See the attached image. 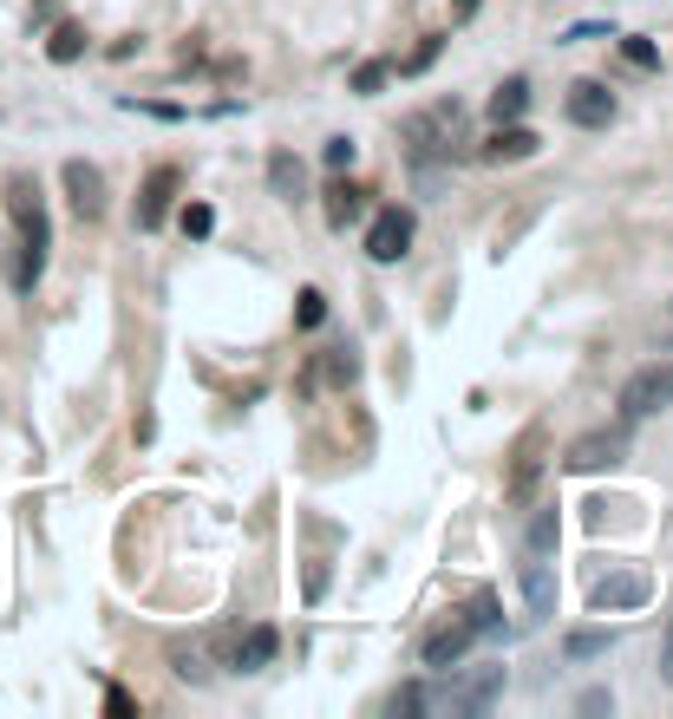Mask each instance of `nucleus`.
<instances>
[{
  "label": "nucleus",
  "instance_id": "nucleus-22",
  "mask_svg": "<svg viewBox=\"0 0 673 719\" xmlns=\"http://www.w3.org/2000/svg\"><path fill=\"white\" fill-rule=\"evenodd\" d=\"M314 366H320L334 386H354V379H360V359H354V347H327V354L314 359Z\"/></svg>",
  "mask_w": 673,
  "mask_h": 719
},
{
  "label": "nucleus",
  "instance_id": "nucleus-29",
  "mask_svg": "<svg viewBox=\"0 0 673 719\" xmlns=\"http://www.w3.org/2000/svg\"><path fill=\"white\" fill-rule=\"evenodd\" d=\"M105 713H112V719H132V713H138V700H132V694L112 680V687H105Z\"/></svg>",
  "mask_w": 673,
  "mask_h": 719
},
{
  "label": "nucleus",
  "instance_id": "nucleus-34",
  "mask_svg": "<svg viewBox=\"0 0 673 719\" xmlns=\"http://www.w3.org/2000/svg\"><path fill=\"white\" fill-rule=\"evenodd\" d=\"M477 7H484V0H451V20H471Z\"/></svg>",
  "mask_w": 673,
  "mask_h": 719
},
{
  "label": "nucleus",
  "instance_id": "nucleus-28",
  "mask_svg": "<svg viewBox=\"0 0 673 719\" xmlns=\"http://www.w3.org/2000/svg\"><path fill=\"white\" fill-rule=\"evenodd\" d=\"M621 60L641 66V72H654V66H661V46H654V40H621Z\"/></svg>",
  "mask_w": 673,
  "mask_h": 719
},
{
  "label": "nucleus",
  "instance_id": "nucleus-10",
  "mask_svg": "<svg viewBox=\"0 0 673 719\" xmlns=\"http://www.w3.org/2000/svg\"><path fill=\"white\" fill-rule=\"evenodd\" d=\"M536 150H543V138L529 132L524 118H517V125H497L491 138L477 144V157H484V164H524V157H536Z\"/></svg>",
  "mask_w": 673,
  "mask_h": 719
},
{
  "label": "nucleus",
  "instance_id": "nucleus-21",
  "mask_svg": "<svg viewBox=\"0 0 673 719\" xmlns=\"http://www.w3.org/2000/svg\"><path fill=\"white\" fill-rule=\"evenodd\" d=\"M608 647H614V628H576V635L562 642V654H569V660H596Z\"/></svg>",
  "mask_w": 673,
  "mask_h": 719
},
{
  "label": "nucleus",
  "instance_id": "nucleus-11",
  "mask_svg": "<svg viewBox=\"0 0 673 719\" xmlns=\"http://www.w3.org/2000/svg\"><path fill=\"white\" fill-rule=\"evenodd\" d=\"M471 642H477L471 622H445L439 635H425V667H432V674H451V667L471 654Z\"/></svg>",
  "mask_w": 673,
  "mask_h": 719
},
{
  "label": "nucleus",
  "instance_id": "nucleus-19",
  "mask_svg": "<svg viewBox=\"0 0 673 719\" xmlns=\"http://www.w3.org/2000/svg\"><path fill=\"white\" fill-rule=\"evenodd\" d=\"M46 60H53V66H73V60H85V27H78V20H60V27H53V40H46Z\"/></svg>",
  "mask_w": 673,
  "mask_h": 719
},
{
  "label": "nucleus",
  "instance_id": "nucleus-33",
  "mask_svg": "<svg viewBox=\"0 0 673 719\" xmlns=\"http://www.w3.org/2000/svg\"><path fill=\"white\" fill-rule=\"evenodd\" d=\"M327 595V563H307V602H320Z\"/></svg>",
  "mask_w": 673,
  "mask_h": 719
},
{
  "label": "nucleus",
  "instance_id": "nucleus-25",
  "mask_svg": "<svg viewBox=\"0 0 673 719\" xmlns=\"http://www.w3.org/2000/svg\"><path fill=\"white\" fill-rule=\"evenodd\" d=\"M386 79H392V66L386 60H367V66H354V92L374 98V92H386Z\"/></svg>",
  "mask_w": 673,
  "mask_h": 719
},
{
  "label": "nucleus",
  "instance_id": "nucleus-16",
  "mask_svg": "<svg viewBox=\"0 0 673 719\" xmlns=\"http://www.w3.org/2000/svg\"><path fill=\"white\" fill-rule=\"evenodd\" d=\"M360 216H367V190L347 184V177H334V184H327V229H347V222H360Z\"/></svg>",
  "mask_w": 673,
  "mask_h": 719
},
{
  "label": "nucleus",
  "instance_id": "nucleus-8",
  "mask_svg": "<svg viewBox=\"0 0 673 719\" xmlns=\"http://www.w3.org/2000/svg\"><path fill=\"white\" fill-rule=\"evenodd\" d=\"M562 112H569V125L601 132V125L614 118V92H608L601 79H576V85H569V98H562Z\"/></svg>",
  "mask_w": 673,
  "mask_h": 719
},
{
  "label": "nucleus",
  "instance_id": "nucleus-35",
  "mask_svg": "<svg viewBox=\"0 0 673 719\" xmlns=\"http://www.w3.org/2000/svg\"><path fill=\"white\" fill-rule=\"evenodd\" d=\"M661 680H673V622H667V654H661Z\"/></svg>",
  "mask_w": 673,
  "mask_h": 719
},
{
  "label": "nucleus",
  "instance_id": "nucleus-32",
  "mask_svg": "<svg viewBox=\"0 0 673 719\" xmlns=\"http://www.w3.org/2000/svg\"><path fill=\"white\" fill-rule=\"evenodd\" d=\"M439 46H445V40H439V33H432V40H425V46H419V53H412V60H406V72H425V66H432V60H439Z\"/></svg>",
  "mask_w": 673,
  "mask_h": 719
},
{
  "label": "nucleus",
  "instance_id": "nucleus-2",
  "mask_svg": "<svg viewBox=\"0 0 673 719\" xmlns=\"http://www.w3.org/2000/svg\"><path fill=\"white\" fill-rule=\"evenodd\" d=\"M667 406H673V359H648L641 373H628V386H621V399H614L621 426H641V419H654V413H667Z\"/></svg>",
  "mask_w": 673,
  "mask_h": 719
},
{
  "label": "nucleus",
  "instance_id": "nucleus-18",
  "mask_svg": "<svg viewBox=\"0 0 673 719\" xmlns=\"http://www.w3.org/2000/svg\"><path fill=\"white\" fill-rule=\"evenodd\" d=\"M524 112H529V79H504L491 92V125H517Z\"/></svg>",
  "mask_w": 673,
  "mask_h": 719
},
{
  "label": "nucleus",
  "instance_id": "nucleus-26",
  "mask_svg": "<svg viewBox=\"0 0 673 719\" xmlns=\"http://www.w3.org/2000/svg\"><path fill=\"white\" fill-rule=\"evenodd\" d=\"M177 222H183V236H190V242H203V236L217 229V210H210V204H183V216H177Z\"/></svg>",
  "mask_w": 673,
  "mask_h": 719
},
{
  "label": "nucleus",
  "instance_id": "nucleus-30",
  "mask_svg": "<svg viewBox=\"0 0 673 719\" xmlns=\"http://www.w3.org/2000/svg\"><path fill=\"white\" fill-rule=\"evenodd\" d=\"M320 157H327V170H347V164H354V138H327Z\"/></svg>",
  "mask_w": 673,
  "mask_h": 719
},
{
  "label": "nucleus",
  "instance_id": "nucleus-12",
  "mask_svg": "<svg viewBox=\"0 0 673 719\" xmlns=\"http://www.w3.org/2000/svg\"><path fill=\"white\" fill-rule=\"evenodd\" d=\"M621 451H628V438H621V431H589V438H576V445H569V458H562V465H569V471H601V465H614Z\"/></svg>",
  "mask_w": 673,
  "mask_h": 719
},
{
  "label": "nucleus",
  "instance_id": "nucleus-20",
  "mask_svg": "<svg viewBox=\"0 0 673 719\" xmlns=\"http://www.w3.org/2000/svg\"><path fill=\"white\" fill-rule=\"evenodd\" d=\"M464 622H471L477 635H497V628H504V615H497V588H477V595L464 602Z\"/></svg>",
  "mask_w": 673,
  "mask_h": 719
},
{
  "label": "nucleus",
  "instance_id": "nucleus-27",
  "mask_svg": "<svg viewBox=\"0 0 673 719\" xmlns=\"http://www.w3.org/2000/svg\"><path fill=\"white\" fill-rule=\"evenodd\" d=\"M170 674H177V680H210V667H203V660H197V647H170Z\"/></svg>",
  "mask_w": 673,
  "mask_h": 719
},
{
  "label": "nucleus",
  "instance_id": "nucleus-24",
  "mask_svg": "<svg viewBox=\"0 0 673 719\" xmlns=\"http://www.w3.org/2000/svg\"><path fill=\"white\" fill-rule=\"evenodd\" d=\"M327 321V294L320 288H301L295 294V327H320Z\"/></svg>",
  "mask_w": 673,
  "mask_h": 719
},
{
  "label": "nucleus",
  "instance_id": "nucleus-4",
  "mask_svg": "<svg viewBox=\"0 0 673 719\" xmlns=\"http://www.w3.org/2000/svg\"><path fill=\"white\" fill-rule=\"evenodd\" d=\"M177 190H183V170L177 164H150V177L138 184V210H132V222L138 229H164L170 222V204H177Z\"/></svg>",
  "mask_w": 673,
  "mask_h": 719
},
{
  "label": "nucleus",
  "instance_id": "nucleus-6",
  "mask_svg": "<svg viewBox=\"0 0 673 719\" xmlns=\"http://www.w3.org/2000/svg\"><path fill=\"white\" fill-rule=\"evenodd\" d=\"M60 184H66V197H73L78 222H98V216H105V170H98V164H85V157H66Z\"/></svg>",
  "mask_w": 673,
  "mask_h": 719
},
{
  "label": "nucleus",
  "instance_id": "nucleus-3",
  "mask_svg": "<svg viewBox=\"0 0 673 719\" xmlns=\"http://www.w3.org/2000/svg\"><path fill=\"white\" fill-rule=\"evenodd\" d=\"M7 216H13L20 242H46V249H53V222H46V197H40V184H33L27 170H13V177H7Z\"/></svg>",
  "mask_w": 673,
  "mask_h": 719
},
{
  "label": "nucleus",
  "instance_id": "nucleus-17",
  "mask_svg": "<svg viewBox=\"0 0 673 719\" xmlns=\"http://www.w3.org/2000/svg\"><path fill=\"white\" fill-rule=\"evenodd\" d=\"M269 190H275L282 204H301V190H307V170H301L295 150H269Z\"/></svg>",
  "mask_w": 673,
  "mask_h": 719
},
{
  "label": "nucleus",
  "instance_id": "nucleus-9",
  "mask_svg": "<svg viewBox=\"0 0 673 719\" xmlns=\"http://www.w3.org/2000/svg\"><path fill=\"white\" fill-rule=\"evenodd\" d=\"M648 595H654V582H648V575H641V570H614V575H601V582H596V608H601V615H621V608H641Z\"/></svg>",
  "mask_w": 673,
  "mask_h": 719
},
{
  "label": "nucleus",
  "instance_id": "nucleus-13",
  "mask_svg": "<svg viewBox=\"0 0 673 719\" xmlns=\"http://www.w3.org/2000/svg\"><path fill=\"white\" fill-rule=\"evenodd\" d=\"M275 647H282V635H275L269 622H255V628H249V635L235 642V654H229V667H235V674H262V667L275 660Z\"/></svg>",
  "mask_w": 673,
  "mask_h": 719
},
{
  "label": "nucleus",
  "instance_id": "nucleus-23",
  "mask_svg": "<svg viewBox=\"0 0 673 719\" xmlns=\"http://www.w3.org/2000/svg\"><path fill=\"white\" fill-rule=\"evenodd\" d=\"M556 530H562V523H556V503H543V510L529 517V556H549V550H556Z\"/></svg>",
  "mask_w": 673,
  "mask_h": 719
},
{
  "label": "nucleus",
  "instance_id": "nucleus-14",
  "mask_svg": "<svg viewBox=\"0 0 673 719\" xmlns=\"http://www.w3.org/2000/svg\"><path fill=\"white\" fill-rule=\"evenodd\" d=\"M524 602H529V622H536V628L556 615V575H549L543 556H529L524 563Z\"/></svg>",
  "mask_w": 673,
  "mask_h": 719
},
{
  "label": "nucleus",
  "instance_id": "nucleus-31",
  "mask_svg": "<svg viewBox=\"0 0 673 719\" xmlns=\"http://www.w3.org/2000/svg\"><path fill=\"white\" fill-rule=\"evenodd\" d=\"M386 707H392V713H419V707H425V694H419V687H399Z\"/></svg>",
  "mask_w": 673,
  "mask_h": 719
},
{
  "label": "nucleus",
  "instance_id": "nucleus-7",
  "mask_svg": "<svg viewBox=\"0 0 673 719\" xmlns=\"http://www.w3.org/2000/svg\"><path fill=\"white\" fill-rule=\"evenodd\" d=\"M536 478H543V426H529L511 451V478H504V498L511 503H529L536 498Z\"/></svg>",
  "mask_w": 673,
  "mask_h": 719
},
{
  "label": "nucleus",
  "instance_id": "nucleus-15",
  "mask_svg": "<svg viewBox=\"0 0 673 719\" xmlns=\"http://www.w3.org/2000/svg\"><path fill=\"white\" fill-rule=\"evenodd\" d=\"M497 694H504V667H477V674L451 694V713H484Z\"/></svg>",
  "mask_w": 673,
  "mask_h": 719
},
{
  "label": "nucleus",
  "instance_id": "nucleus-5",
  "mask_svg": "<svg viewBox=\"0 0 673 719\" xmlns=\"http://www.w3.org/2000/svg\"><path fill=\"white\" fill-rule=\"evenodd\" d=\"M412 229H419V216L399 210V204H386V210L374 216V229H367V256H374L379 269H386V262H399V256L412 249Z\"/></svg>",
  "mask_w": 673,
  "mask_h": 719
},
{
  "label": "nucleus",
  "instance_id": "nucleus-1",
  "mask_svg": "<svg viewBox=\"0 0 673 719\" xmlns=\"http://www.w3.org/2000/svg\"><path fill=\"white\" fill-rule=\"evenodd\" d=\"M458 98L445 105H425V112H412L406 125H399V138H406V157L412 164H432V157H451V144H458Z\"/></svg>",
  "mask_w": 673,
  "mask_h": 719
}]
</instances>
